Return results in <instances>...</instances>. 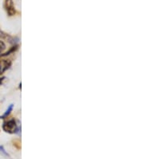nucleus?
Segmentation results:
<instances>
[{
	"label": "nucleus",
	"instance_id": "4",
	"mask_svg": "<svg viewBox=\"0 0 144 159\" xmlns=\"http://www.w3.org/2000/svg\"><path fill=\"white\" fill-rule=\"evenodd\" d=\"M13 107H14V105H12V104L11 105H10L9 107L7 108V109L6 110V112L4 113V114L2 115V116H0V118L4 119V118H6V117H7V116L10 115V113H11V111L13 110Z\"/></svg>",
	"mask_w": 144,
	"mask_h": 159
},
{
	"label": "nucleus",
	"instance_id": "3",
	"mask_svg": "<svg viewBox=\"0 0 144 159\" xmlns=\"http://www.w3.org/2000/svg\"><path fill=\"white\" fill-rule=\"evenodd\" d=\"M11 65V60H0V75H2L5 71L8 69Z\"/></svg>",
	"mask_w": 144,
	"mask_h": 159
},
{
	"label": "nucleus",
	"instance_id": "7",
	"mask_svg": "<svg viewBox=\"0 0 144 159\" xmlns=\"http://www.w3.org/2000/svg\"><path fill=\"white\" fill-rule=\"evenodd\" d=\"M5 79V77H2V78H0V85H1V84L2 83V80Z\"/></svg>",
	"mask_w": 144,
	"mask_h": 159
},
{
	"label": "nucleus",
	"instance_id": "2",
	"mask_svg": "<svg viewBox=\"0 0 144 159\" xmlns=\"http://www.w3.org/2000/svg\"><path fill=\"white\" fill-rule=\"evenodd\" d=\"M4 7L7 11V13L9 16H13L15 15V8L14 6L13 0H5V3H4Z\"/></svg>",
	"mask_w": 144,
	"mask_h": 159
},
{
	"label": "nucleus",
	"instance_id": "6",
	"mask_svg": "<svg viewBox=\"0 0 144 159\" xmlns=\"http://www.w3.org/2000/svg\"><path fill=\"white\" fill-rule=\"evenodd\" d=\"M0 152H1V153H2L4 154V155H6V156H8V153H7L6 151H5V149H4V148H3V146H0Z\"/></svg>",
	"mask_w": 144,
	"mask_h": 159
},
{
	"label": "nucleus",
	"instance_id": "1",
	"mask_svg": "<svg viewBox=\"0 0 144 159\" xmlns=\"http://www.w3.org/2000/svg\"><path fill=\"white\" fill-rule=\"evenodd\" d=\"M2 129L6 133L9 134H14L17 133L18 127L16 125V121L15 119H11L9 120H7L2 124Z\"/></svg>",
	"mask_w": 144,
	"mask_h": 159
},
{
	"label": "nucleus",
	"instance_id": "5",
	"mask_svg": "<svg viewBox=\"0 0 144 159\" xmlns=\"http://www.w3.org/2000/svg\"><path fill=\"white\" fill-rule=\"evenodd\" d=\"M6 48H7L6 44L4 43L3 41L0 40V54L3 52L4 51L6 50Z\"/></svg>",
	"mask_w": 144,
	"mask_h": 159
}]
</instances>
